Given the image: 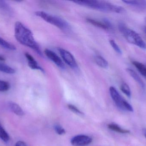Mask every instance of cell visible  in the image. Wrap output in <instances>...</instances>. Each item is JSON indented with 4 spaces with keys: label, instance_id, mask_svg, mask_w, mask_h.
<instances>
[{
    "label": "cell",
    "instance_id": "6da1fadb",
    "mask_svg": "<svg viewBox=\"0 0 146 146\" xmlns=\"http://www.w3.org/2000/svg\"><path fill=\"white\" fill-rule=\"evenodd\" d=\"M15 36L20 43L33 49L39 55H42L31 31L20 21L15 22Z\"/></svg>",
    "mask_w": 146,
    "mask_h": 146
},
{
    "label": "cell",
    "instance_id": "7a4b0ae2",
    "mask_svg": "<svg viewBox=\"0 0 146 146\" xmlns=\"http://www.w3.org/2000/svg\"><path fill=\"white\" fill-rule=\"evenodd\" d=\"M74 2L76 4L84 7H88L95 10L106 13H123L125 9L121 6L115 5L111 3L98 0H82L75 1Z\"/></svg>",
    "mask_w": 146,
    "mask_h": 146
},
{
    "label": "cell",
    "instance_id": "3957f363",
    "mask_svg": "<svg viewBox=\"0 0 146 146\" xmlns=\"http://www.w3.org/2000/svg\"><path fill=\"white\" fill-rule=\"evenodd\" d=\"M118 29L125 39L130 43L143 49H146V43L140 35L135 31L127 27L123 23L118 25Z\"/></svg>",
    "mask_w": 146,
    "mask_h": 146
},
{
    "label": "cell",
    "instance_id": "277c9868",
    "mask_svg": "<svg viewBox=\"0 0 146 146\" xmlns=\"http://www.w3.org/2000/svg\"><path fill=\"white\" fill-rule=\"evenodd\" d=\"M35 14L46 22L56 27L63 31L68 32L71 31V26L69 23L60 17L42 11H36Z\"/></svg>",
    "mask_w": 146,
    "mask_h": 146
},
{
    "label": "cell",
    "instance_id": "5b68a950",
    "mask_svg": "<svg viewBox=\"0 0 146 146\" xmlns=\"http://www.w3.org/2000/svg\"><path fill=\"white\" fill-rule=\"evenodd\" d=\"M58 50L61 56L66 63L72 69L77 68L76 61L74 56L69 51L62 48H59Z\"/></svg>",
    "mask_w": 146,
    "mask_h": 146
},
{
    "label": "cell",
    "instance_id": "8992f818",
    "mask_svg": "<svg viewBox=\"0 0 146 146\" xmlns=\"http://www.w3.org/2000/svg\"><path fill=\"white\" fill-rule=\"evenodd\" d=\"M92 141V138L86 135H76L71 140V144L74 146H86L91 144Z\"/></svg>",
    "mask_w": 146,
    "mask_h": 146
},
{
    "label": "cell",
    "instance_id": "52a82bcc",
    "mask_svg": "<svg viewBox=\"0 0 146 146\" xmlns=\"http://www.w3.org/2000/svg\"><path fill=\"white\" fill-rule=\"evenodd\" d=\"M87 21L90 24L97 27L102 28L104 30H107V31L113 30V26L108 19H103V21H100L93 19H87Z\"/></svg>",
    "mask_w": 146,
    "mask_h": 146
},
{
    "label": "cell",
    "instance_id": "ba28073f",
    "mask_svg": "<svg viewBox=\"0 0 146 146\" xmlns=\"http://www.w3.org/2000/svg\"><path fill=\"white\" fill-rule=\"evenodd\" d=\"M110 92L111 97L117 106L122 109L125 110L123 104L125 100L122 97L117 90L113 87H111L110 88Z\"/></svg>",
    "mask_w": 146,
    "mask_h": 146
},
{
    "label": "cell",
    "instance_id": "9c48e42d",
    "mask_svg": "<svg viewBox=\"0 0 146 146\" xmlns=\"http://www.w3.org/2000/svg\"><path fill=\"white\" fill-rule=\"evenodd\" d=\"M44 53L48 58H49L56 66L62 69L65 68L64 63L61 58L54 51L46 49L44 50Z\"/></svg>",
    "mask_w": 146,
    "mask_h": 146
},
{
    "label": "cell",
    "instance_id": "30bf717a",
    "mask_svg": "<svg viewBox=\"0 0 146 146\" xmlns=\"http://www.w3.org/2000/svg\"><path fill=\"white\" fill-rule=\"evenodd\" d=\"M123 2L128 6L138 10H144L146 9V1H145L124 0V1H123Z\"/></svg>",
    "mask_w": 146,
    "mask_h": 146
},
{
    "label": "cell",
    "instance_id": "8fae6325",
    "mask_svg": "<svg viewBox=\"0 0 146 146\" xmlns=\"http://www.w3.org/2000/svg\"><path fill=\"white\" fill-rule=\"evenodd\" d=\"M25 56L27 60L28 66L33 69H36V70H39L42 72H44V69L39 66L37 62L36 61L34 57L30 55L29 53L26 52L25 53Z\"/></svg>",
    "mask_w": 146,
    "mask_h": 146
},
{
    "label": "cell",
    "instance_id": "7c38bea8",
    "mask_svg": "<svg viewBox=\"0 0 146 146\" xmlns=\"http://www.w3.org/2000/svg\"><path fill=\"white\" fill-rule=\"evenodd\" d=\"M8 106L9 109L15 115L19 116H23L25 115L24 111L20 106L16 103L13 102H9L8 103Z\"/></svg>",
    "mask_w": 146,
    "mask_h": 146
},
{
    "label": "cell",
    "instance_id": "4fadbf2b",
    "mask_svg": "<svg viewBox=\"0 0 146 146\" xmlns=\"http://www.w3.org/2000/svg\"><path fill=\"white\" fill-rule=\"evenodd\" d=\"M127 71L130 75V76L140 85L141 88L144 90H145L146 87L145 84L141 79V78L137 74V73L131 69H127Z\"/></svg>",
    "mask_w": 146,
    "mask_h": 146
},
{
    "label": "cell",
    "instance_id": "5bb4252c",
    "mask_svg": "<svg viewBox=\"0 0 146 146\" xmlns=\"http://www.w3.org/2000/svg\"><path fill=\"white\" fill-rule=\"evenodd\" d=\"M0 12L8 15L13 13V9L10 5L4 1L0 0Z\"/></svg>",
    "mask_w": 146,
    "mask_h": 146
},
{
    "label": "cell",
    "instance_id": "9a60e30c",
    "mask_svg": "<svg viewBox=\"0 0 146 146\" xmlns=\"http://www.w3.org/2000/svg\"><path fill=\"white\" fill-rule=\"evenodd\" d=\"M133 64L140 73L146 79V65L137 61H133Z\"/></svg>",
    "mask_w": 146,
    "mask_h": 146
},
{
    "label": "cell",
    "instance_id": "2e32d148",
    "mask_svg": "<svg viewBox=\"0 0 146 146\" xmlns=\"http://www.w3.org/2000/svg\"><path fill=\"white\" fill-rule=\"evenodd\" d=\"M94 61L98 66L103 68L106 69L109 66L108 62L103 57L100 55L94 57Z\"/></svg>",
    "mask_w": 146,
    "mask_h": 146
},
{
    "label": "cell",
    "instance_id": "e0dca14e",
    "mask_svg": "<svg viewBox=\"0 0 146 146\" xmlns=\"http://www.w3.org/2000/svg\"><path fill=\"white\" fill-rule=\"evenodd\" d=\"M0 46L4 49L14 51L16 50V47L14 45L9 43L3 39L0 36Z\"/></svg>",
    "mask_w": 146,
    "mask_h": 146
},
{
    "label": "cell",
    "instance_id": "ac0fdd59",
    "mask_svg": "<svg viewBox=\"0 0 146 146\" xmlns=\"http://www.w3.org/2000/svg\"><path fill=\"white\" fill-rule=\"evenodd\" d=\"M0 71L5 73L13 74L15 73V70L8 65L0 62Z\"/></svg>",
    "mask_w": 146,
    "mask_h": 146
},
{
    "label": "cell",
    "instance_id": "d6986e66",
    "mask_svg": "<svg viewBox=\"0 0 146 146\" xmlns=\"http://www.w3.org/2000/svg\"><path fill=\"white\" fill-rule=\"evenodd\" d=\"M108 127L111 130H113V131L117 132V133L123 134L128 133H129V130L123 129L121 128L118 125L114 124V123L109 124Z\"/></svg>",
    "mask_w": 146,
    "mask_h": 146
},
{
    "label": "cell",
    "instance_id": "ffe728a7",
    "mask_svg": "<svg viewBox=\"0 0 146 146\" xmlns=\"http://www.w3.org/2000/svg\"><path fill=\"white\" fill-rule=\"evenodd\" d=\"M0 138L5 142H8L9 139V135L2 127L1 123H0Z\"/></svg>",
    "mask_w": 146,
    "mask_h": 146
},
{
    "label": "cell",
    "instance_id": "44dd1931",
    "mask_svg": "<svg viewBox=\"0 0 146 146\" xmlns=\"http://www.w3.org/2000/svg\"><path fill=\"white\" fill-rule=\"evenodd\" d=\"M121 90L128 97L130 98L131 97V90L130 87L127 83H123L121 84Z\"/></svg>",
    "mask_w": 146,
    "mask_h": 146
},
{
    "label": "cell",
    "instance_id": "7402d4cb",
    "mask_svg": "<svg viewBox=\"0 0 146 146\" xmlns=\"http://www.w3.org/2000/svg\"><path fill=\"white\" fill-rule=\"evenodd\" d=\"M10 87L8 82L0 80V91H7L9 90Z\"/></svg>",
    "mask_w": 146,
    "mask_h": 146
},
{
    "label": "cell",
    "instance_id": "603a6c76",
    "mask_svg": "<svg viewBox=\"0 0 146 146\" xmlns=\"http://www.w3.org/2000/svg\"><path fill=\"white\" fill-rule=\"evenodd\" d=\"M110 43L111 47L114 49V50H115L117 53H118V54H120V55H121L122 51L121 50V49H120L119 46L117 45L116 43L114 40H113V39H111V40H110Z\"/></svg>",
    "mask_w": 146,
    "mask_h": 146
},
{
    "label": "cell",
    "instance_id": "cb8c5ba5",
    "mask_svg": "<svg viewBox=\"0 0 146 146\" xmlns=\"http://www.w3.org/2000/svg\"><path fill=\"white\" fill-rule=\"evenodd\" d=\"M68 109L73 112L75 114H77L79 115H83V113H82L81 111L77 107H76L74 105H72L69 104L68 105Z\"/></svg>",
    "mask_w": 146,
    "mask_h": 146
},
{
    "label": "cell",
    "instance_id": "d4e9b609",
    "mask_svg": "<svg viewBox=\"0 0 146 146\" xmlns=\"http://www.w3.org/2000/svg\"><path fill=\"white\" fill-rule=\"evenodd\" d=\"M55 132L59 135H63L66 133V131L63 127L59 125H56L54 126Z\"/></svg>",
    "mask_w": 146,
    "mask_h": 146
},
{
    "label": "cell",
    "instance_id": "484cf974",
    "mask_svg": "<svg viewBox=\"0 0 146 146\" xmlns=\"http://www.w3.org/2000/svg\"><path fill=\"white\" fill-rule=\"evenodd\" d=\"M123 105H124V108L125 110H127L128 111H131V112H133V107L126 100L124 101Z\"/></svg>",
    "mask_w": 146,
    "mask_h": 146
},
{
    "label": "cell",
    "instance_id": "4316f807",
    "mask_svg": "<svg viewBox=\"0 0 146 146\" xmlns=\"http://www.w3.org/2000/svg\"><path fill=\"white\" fill-rule=\"evenodd\" d=\"M15 146H27L25 143L22 141H19L16 143Z\"/></svg>",
    "mask_w": 146,
    "mask_h": 146
},
{
    "label": "cell",
    "instance_id": "83f0119b",
    "mask_svg": "<svg viewBox=\"0 0 146 146\" xmlns=\"http://www.w3.org/2000/svg\"><path fill=\"white\" fill-rule=\"evenodd\" d=\"M143 134H144V135H145L146 139V129H143Z\"/></svg>",
    "mask_w": 146,
    "mask_h": 146
},
{
    "label": "cell",
    "instance_id": "f1b7e54d",
    "mask_svg": "<svg viewBox=\"0 0 146 146\" xmlns=\"http://www.w3.org/2000/svg\"><path fill=\"white\" fill-rule=\"evenodd\" d=\"M5 61V59L4 57H2L0 55V61Z\"/></svg>",
    "mask_w": 146,
    "mask_h": 146
},
{
    "label": "cell",
    "instance_id": "f546056e",
    "mask_svg": "<svg viewBox=\"0 0 146 146\" xmlns=\"http://www.w3.org/2000/svg\"><path fill=\"white\" fill-rule=\"evenodd\" d=\"M144 31H145V33L146 34V27H145V29H144Z\"/></svg>",
    "mask_w": 146,
    "mask_h": 146
},
{
    "label": "cell",
    "instance_id": "4dcf8cb0",
    "mask_svg": "<svg viewBox=\"0 0 146 146\" xmlns=\"http://www.w3.org/2000/svg\"><path fill=\"white\" fill-rule=\"evenodd\" d=\"M145 21L146 23V17L145 18Z\"/></svg>",
    "mask_w": 146,
    "mask_h": 146
}]
</instances>
